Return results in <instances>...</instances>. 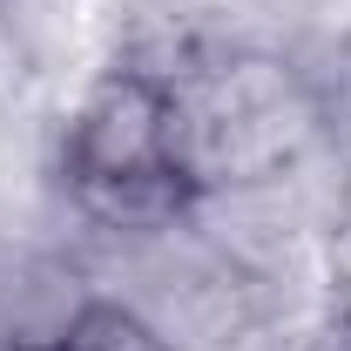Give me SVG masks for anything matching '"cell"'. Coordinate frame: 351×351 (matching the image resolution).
Wrapping results in <instances>:
<instances>
[{
	"label": "cell",
	"instance_id": "cell-1",
	"mask_svg": "<svg viewBox=\"0 0 351 351\" xmlns=\"http://www.w3.org/2000/svg\"><path fill=\"white\" fill-rule=\"evenodd\" d=\"M324 135V95L304 68L263 47L182 54L169 68V142L189 196L270 189L304 169Z\"/></svg>",
	"mask_w": 351,
	"mask_h": 351
},
{
	"label": "cell",
	"instance_id": "cell-2",
	"mask_svg": "<svg viewBox=\"0 0 351 351\" xmlns=\"http://www.w3.org/2000/svg\"><path fill=\"white\" fill-rule=\"evenodd\" d=\"M61 189L108 237H169L196 196L176 176L169 75L149 61H115L75 95L61 122Z\"/></svg>",
	"mask_w": 351,
	"mask_h": 351
},
{
	"label": "cell",
	"instance_id": "cell-3",
	"mask_svg": "<svg viewBox=\"0 0 351 351\" xmlns=\"http://www.w3.org/2000/svg\"><path fill=\"white\" fill-rule=\"evenodd\" d=\"M54 351H182V345H176V338L142 304H135V298L88 291L82 304H75V317L61 324Z\"/></svg>",
	"mask_w": 351,
	"mask_h": 351
},
{
	"label": "cell",
	"instance_id": "cell-4",
	"mask_svg": "<svg viewBox=\"0 0 351 351\" xmlns=\"http://www.w3.org/2000/svg\"><path fill=\"white\" fill-rule=\"evenodd\" d=\"M298 351H351V311H331V317H324Z\"/></svg>",
	"mask_w": 351,
	"mask_h": 351
}]
</instances>
